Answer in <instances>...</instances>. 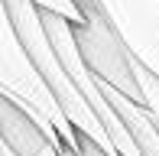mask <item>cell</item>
<instances>
[{"mask_svg": "<svg viewBox=\"0 0 159 156\" xmlns=\"http://www.w3.org/2000/svg\"><path fill=\"white\" fill-rule=\"evenodd\" d=\"M104 94H107V104L114 108V114L120 117V124L127 127V133L133 137V143L140 146V153L143 156H159V124L153 120V114L143 104H136L133 98L111 88V85H104Z\"/></svg>", "mask_w": 159, "mask_h": 156, "instance_id": "cell-5", "label": "cell"}, {"mask_svg": "<svg viewBox=\"0 0 159 156\" xmlns=\"http://www.w3.org/2000/svg\"><path fill=\"white\" fill-rule=\"evenodd\" d=\"M26 3H33L39 13H52L71 26H84V13L78 7V0H26Z\"/></svg>", "mask_w": 159, "mask_h": 156, "instance_id": "cell-6", "label": "cell"}, {"mask_svg": "<svg viewBox=\"0 0 159 156\" xmlns=\"http://www.w3.org/2000/svg\"><path fill=\"white\" fill-rule=\"evenodd\" d=\"M65 156H111V153L101 150V146H98L91 137H81V146H78L75 153H65Z\"/></svg>", "mask_w": 159, "mask_h": 156, "instance_id": "cell-8", "label": "cell"}, {"mask_svg": "<svg viewBox=\"0 0 159 156\" xmlns=\"http://www.w3.org/2000/svg\"><path fill=\"white\" fill-rule=\"evenodd\" d=\"M133 75H136V85H140V94H143V108H146L149 114H153V120L159 124V78L153 72H146L136 59H133Z\"/></svg>", "mask_w": 159, "mask_h": 156, "instance_id": "cell-7", "label": "cell"}, {"mask_svg": "<svg viewBox=\"0 0 159 156\" xmlns=\"http://www.w3.org/2000/svg\"><path fill=\"white\" fill-rule=\"evenodd\" d=\"M0 140L16 156H65V146L59 140H52L7 98H0Z\"/></svg>", "mask_w": 159, "mask_h": 156, "instance_id": "cell-4", "label": "cell"}, {"mask_svg": "<svg viewBox=\"0 0 159 156\" xmlns=\"http://www.w3.org/2000/svg\"><path fill=\"white\" fill-rule=\"evenodd\" d=\"M0 13L13 23V30H16L23 49L30 52V59L36 62V68L42 72L46 85L55 94V101L62 104L65 117L71 120V127H75L81 137H91L101 150H107L111 156H120L117 146H114V140H111V133H107V127L101 124V117L94 114V108L81 98L78 85L71 81V75H68V68L62 65L59 52L52 49V39H49L46 23H42V13L36 10L33 3H26V0H0Z\"/></svg>", "mask_w": 159, "mask_h": 156, "instance_id": "cell-1", "label": "cell"}, {"mask_svg": "<svg viewBox=\"0 0 159 156\" xmlns=\"http://www.w3.org/2000/svg\"><path fill=\"white\" fill-rule=\"evenodd\" d=\"M0 98L13 101L33 124H39L52 140H59L65 153H75L81 146V133L65 117L62 104L55 101L52 88L46 85L42 72L36 68L13 23L3 13H0Z\"/></svg>", "mask_w": 159, "mask_h": 156, "instance_id": "cell-2", "label": "cell"}, {"mask_svg": "<svg viewBox=\"0 0 159 156\" xmlns=\"http://www.w3.org/2000/svg\"><path fill=\"white\" fill-rule=\"evenodd\" d=\"M0 156H16L13 150H7V146H0Z\"/></svg>", "mask_w": 159, "mask_h": 156, "instance_id": "cell-9", "label": "cell"}, {"mask_svg": "<svg viewBox=\"0 0 159 156\" xmlns=\"http://www.w3.org/2000/svg\"><path fill=\"white\" fill-rule=\"evenodd\" d=\"M127 52L159 78V0H98Z\"/></svg>", "mask_w": 159, "mask_h": 156, "instance_id": "cell-3", "label": "cell"}]
</instances>
